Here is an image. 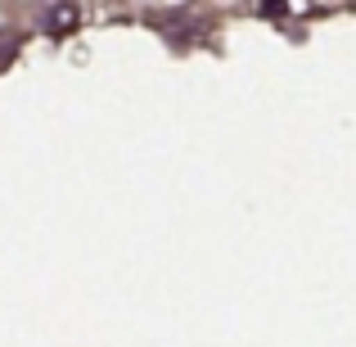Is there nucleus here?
Instances as JSON below:
<instances>
[{
    "label": "nucleus",
    "mask_w": 356,
    "mask_h": 347,
    "mask_svg": "<svg viewBox=\"0 0 356 347\" xmlns=\"http://www.w3.org/2000/svg\"><path fill=\"white\" fill-rule=\"evenodd\" d=\"M72 18H77L72 9H54V14H50V27H72Z\"/></svg>",
    "instance_id": "f257e3e1"
},
{
    "label": "nucleus",
    "mask_w": 356,
    "mask_h": 347,
    "mask_svg": "<svg viewBox=\"0 0 356 347\" xmlns=\"http://www.w3.org/2000/svg\"><path fill=\"white\" fill-rule=\"evenodd\" d=\"M261 9L266 14H284V0H261Z\"/></svg>",
    "instance_id": "f03ea898"
}]
</instances>
